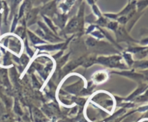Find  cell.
Segmentation results:
<instances>
[{"mask_svg": "<svg viewBox=\"0 0 148 122\" xmlns=\"http://www.w3.org/2000/svg\"><path fill=\"white\" fill-rule=\"evenodd\" d=\"M17 34L18 35V36H20L21 38H24L25 36V30L23 28V27H19V28H17Z\"/></svg>", "mask_w": 148, "mask_h": 122, "instance_id": "e0dca14e", "label": "cell"}, {"mask_svg": "<svg viewBox=\"0 0 148 122\" xmlns=\"http://www.w3.org/2000/svg\"><path fill=\"white\" fill-rule=\"evenodd\" d=\"M124 56L129 65H132L133 64H134V61H133L132 55L130 54V53H124Z\"/></svg>", "mask_w": 148, "mask_h": 122, "instance_id": "7c38bea8", "label": "cell"}, {"mask_svg": "<svg viewBox=\"0 0 148 122\" xmlns=\"http://www.w3.org/2000/svg\"><path fill=\"white\" fill-rule=\"evenodd\" d=\"M131 1H132V0H129V3L131 2Z\"/></svg>", "mask_w": 148, "mask_h": 122, "instance_id": "484cf974", "label": "cell"}, {"mask_svg": "<svg viewBox=\"0 0 148 122\" xmlns=\"http://www.w3.org/2000/svg\"><path fill=\"white\" fill-rule=\"evenodd\" d=\"M94 63H95V61H94L93 59H88L86 62H85L84 63H82V64H83L84 66H85V67H88V66H91V65L93 64Z\"/></svg>", "mask_w": 148, "mask_h": 122, "instance_id": "4fadbf2b", "label": "cell"}, {"mask_svg": "<svg viewBox=\"0 0 148 122\" xmlns=\"http://www.w3.org/2000/svg\"><path fill=\"white\" fill-rule=\"evenodd\" d=\"M121 57L120 56H111V57H100L98 58V62L106 66L110 67H117L121 69H125L126 66L124 64H120Z\"/></svg>", "mask_w": 148, "mask_h": 122, "instance_id": "6da1fadb", "label": "cell"}, {"mask_svg": "<svg viewBox=\"0 0 148 122\" xmlns=\"http://www.w3.org/2000/svg\"><path fill=\"white\" fill-rule=\"evenodd\" d=\"M79 26V20L75 18L71 20L69 22L68 25H66V33H72L74 31H76L77 29L78 28Z\"/></svg>", "mask_w": 148, "mask_h": 122, "instance_id": "277c9868", "label": "cell"}, {"mask_svg": "<svg viewBox=\"0 0 148 122\" xmlns=\"http://www.w3.org/2000/svg\"><path fill=\"white\" fill-rule=\"evenodd\" d=\"M134 66L136 68H140V69H148V60L139 61V62H134Z\"/></svg>", "mask_w": 148, "mask_h": 122, "instance_id": "30bf717a", "label": "cell"}, {"mask_svg": "<svg viewBox=\"0 0 148 122\" xmlns=\"http://www.w3.org/2000/svg\"><path fill=\"white\" fill-rule=\"evenodd\" d=\"M116 35L117 38H118V40H120V41H122V40H124V41H128V40H133L130 36H128V34L127 33L126 30H124L122 27H119L118 29V30L116 31Z\"/></svg>", "mask_w": 148, "mask_h": 122, "instance_id": "3957f363", "label": "cell"}, {"mask_svg": "<svg viewBox=\"0 0 148 122\" xmlns=\"http://www.w3.org/2000/svg\"><path fill=\"white\" fill-rule=\"evenodd\" d=\"M38 14V10H33L31 11H29L27 12V23L28 24V25H30L33 23H35L36 21V16H37Z\"/></svg>", "mask_w": 148, "mask_h": 122, "instance_id": "8992f818", "label": "cell"}, {"mask_svg": "<svg viewBox=\"0 0 148 122\" xmlns=\"http://www.w3.org/2000/svg\"><path fill=\"white\" fill-rule=\"evenodd\" d=\"M10 63V57L9 54H6L4 58V65H8Z\"/></svg>", "mask_w": 148, "mask_h": 122, "instance_id": "ac0fdd59", "label": "cell"}, {"mask_svg": "<svg viewBox=\"0 0 148 122\" xmlns=\"http://www.w3.org/2000/svg\"><path fill=\"white\" fill-rule=\"evenodd\" d=\"M33 114H34L35 120L37 122H43L44 121L43 115H42L41 113L40 112V111H38V109H34Z\"/></svg>", "mask_w": 148, "mask_h": 122, "instance_id": "8fae6325", "label": "cell"}, {"mask_svg": "<svg viewBox=\"0 0 148 122\" xmlns=\"http://www.w3.org/2000/svg\"><path fill=\"white\" fill-rule=\"evenodd\" d=\"M87 1H88V4H89L93 5L94 2H95V0H87Z\"/></svg>", "mask_w": 148, "mask_h": 122, "instance_id": "cb8c5ba5", "label": "cell"}, {"mask_svg": "<svg viewBox=\"0 0 148 122\" xmlns=\"http://www.w3.org/2000/svg\"><path fill=\"white\" fill-rule=\"evenodd\" d=\"M42 1H43V3H45V2H47V1H49V0H41Z\"/></svg>", "mask_w": 148, "mask_h": 122, "instance_id": "d4e9b609", "label": "cell"}, {"mask_svg": "<svg viewBox=\"0 0 148 122\" xmlns=\"http://www.w3.org/2000/svg\"><path fill=\"white\" fill-rule=\"evenodd\" d=\"M63 47V44L54 45V46H40L38 47L40 50H47V51H54L57 49H60Z\"/></svg>", "mask_w": 148, "mask_h": 122, "instance_id": "ba28073f", "label": "cell"}, {"mask_svg": "<svg viewBox=\"0 0 148 122\" xmlns=\"http://www.w3.org/2000/svg\"><path fill=\"white\" fill-rule=\"evenodd\" d=\"M20 62H21V63L23 64L24 66H26V65L27 64V63H28L29 59L27 57V56H25V55L23 54V56H21V59H20Z\"/></svg>", "mask_w": 148, "mask_h": 122, "instance_id": "9a60e30c", "label": "cell"}, {"mask_svg": "<svg viewBox=\"0 0 148 122\" xmlns=\"http://www.w3.org/2000/svg\"><path fill=\"white\" fill-rule=\"evenodd\" d=\"M92 35H93V36H96V37H98V38H103V35H102V33H101V32H99V31H98V32H95V33H92Z\"/></svg>", "mask_w": 148, "mask_h": 122, "instance_id": "44dd1931", "label": "cell"}, {"mask_svg": "<svg viewBox=\"0 0 148 122\" xmlns=\"http://www.w3.org/2000/svg\"><path fill=\"white\" fill-rule=\"evenodd\" d=\"M97 23H98L100 25H105L106 24V20L103 18V17H101V18L97 21Z\"/></svg>", "mask_w": 148, "mask_h": 122, "instance_id": "ffe728a7", "label": "cell"}, {"mask_svg": "<svg viewBox=\"0 0 148 122\" xmlns=\"http://www.w3.org/2000/svg\"><path fill=\"white\" fill-rule=\"evenodd\" d=\"M134 1H137V0H134Z\"/></svg>", "mask_w": 148, "mask_h": 122, "instance_id": "4316f807", "label": "cell"}, {"mask_svg": "<svg viewBox=\"0 0 148 122\" xmlns=\"http://www.w3.org/2000/svg\"><path fill=\"white\" fill-rule=\"evenodd\" d=\"M55 10H56V5H55V2L53 1L51 3H49L47 5L45 6L43 9V12L44 14H47V15H53L55 12Z\"/></svg>", "mask_w": 148, "mask_h": 122, "instance_id": "5b68a950", "label": "cell"}, {"mask_svg": "<svg viewBox=\"0 0 148 122\" xmlns=\"http://www.w3.org/2000/svg\"><path fill=\"white\" fill-rule=\"evenodd\" d=\"M108 27L111 29V30H116L117 27H118V24L116 22H111V23H109L108 24Z\"/></svg>", "mask_w": 148, "mask_h": 122, "instance_id": "5bb4252c", "label": "cell"}, {"mask_svg": "<svg viewBox=\"0 0 148 122\" xmlns=\"http://www.w3.org/2000/svg\"><path fill=\"white\" fill-rule=\"evenodd\" d=\"M141 43L143 45H148V38L145 39H143L141 41Z\"/></svg>", "mask_w": 148, "mask_h": 122, "instance_id": "603a6c76", "label": "cell"}, {"mask_svg": "<svg viewBox=\"0 0 148 122\" xmlns=\"http://www.w3.org/2000/svg\"><path fill=\"white\" fill-rule=\"evenodd\" d=\"M92 10H93L94 13H95V14H96V16H98V17H101V12H100L99 9H98V7H97L96 5H95V4H93L92 5Z\"/></svg>", "mask_w": 148, "mask_h": 122, "instance_id": "2e32d148", "label": "cell"}, {"mask_svg": "<svg viewBox=\"0 0 148 122\" xmlns=\"http://www.w3.org/2000/svg\"><path fill=\"white\" fill-rule=\"evenodd\" d=\"M22 0H12V8H15L17 5L20 3Z\"/></svg>", "mask_w": 148, "mask_h": 122, "instance_id": "d6986e66", "label": "cell"}, {"mask_svg": "<svg viewBox=\"0 0 148 122\" xmlns=\"http://www.w3.org/2000/svg\"><path fill=\"white\" fill-rule=\"evenodd\" d=\"M82 63H83V58H79V59H76V60L73 61V62H71L70 63L68 64L67 66H66L64 68V71L65 72H70L72 69H75L77 66H79V64H82Z\"/></svg>", "mask_w": 148, "mask_h": 122, "instance_id": "7a4b0ae2", "label": "cell"}, {"mask_svg": "<svg viewBox=\"0 0 148 122\" xmlns=\"http://www.w3.org/2000/svg\"><path fill=\"white\" fill-rule=\"evenodd\" d=\"M93 80L95 82H102L105 81L107 78L106 73L103 72H96L95 75H93Z\"/></svg>", "mask_w": 148, "mask_h": 122, "instance_id": "52a82bcc", "label": "cell"}, {"mask_svg": "<svg viewBox=\"0 0 148 122\" xmlns=\"http://www.w3.org/2000/svg\"><path fill=\"white\" fill-rule=\"evenodd\" d=\"M28 34H29V37H30V40H31V42L33 43V44H38V43H44V42H43V40H42L41 39L39 38L38 37H37L36 35H34L33 33H32L31 32L28 31Z\"/></svg>", "mask_w": 148, "mask_h": 122, "instance_id": "9c48e42d", "label": "cell"}, {"mask_svg": "<svg viewBox=\"0 0 148 122\" xmlns=\"http://www.w3.org/2000/svg\"><path fill=\"white\" fill-rule=\"evenodd\" d=\"M26 49H27V53H28V54L30 55V56H33V51H32L30 50V49H29V47H28V46H27V48H26Z\"/></svg>", "mask_w": 148, "mask_h": 122, "instance_id": "7402d4cb", "label": "cell"}]
</instances>
